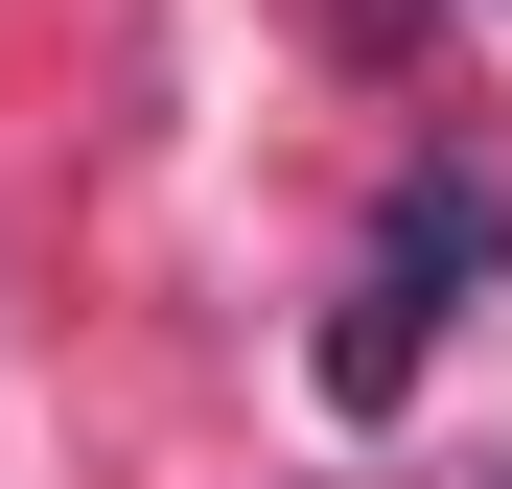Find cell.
<instances>
[{"instance_id": "cell-2", "label": "cell", "mask_w": 512, "mask_h": 489, "mask_svg": "<svg viewBox=\"0 0 512 489\" xmlns=\"http://www.w3.org/2000/svg\"><path fill=\"white\" fill-rule=\"evenodd\" d=\"M489 24H512V0H489Z\"/></svg>"}, {"instance_id": "cell-1", "label": "cell", "mask_w": 512, "mask_h": 489, "mask_svg": "<svg viewBox=\"0 0 512 489\" xmlns=\"http://www.w3.org/2000/svg\"><path fill=\"white\" fill-rule=\"evenodd\" d=\"M489 257H512V210H489V187H396V233H373V303L326 326V396L373 420V396L419 373V303H443V280H489Z\"/></svg>"}]
</instances>
